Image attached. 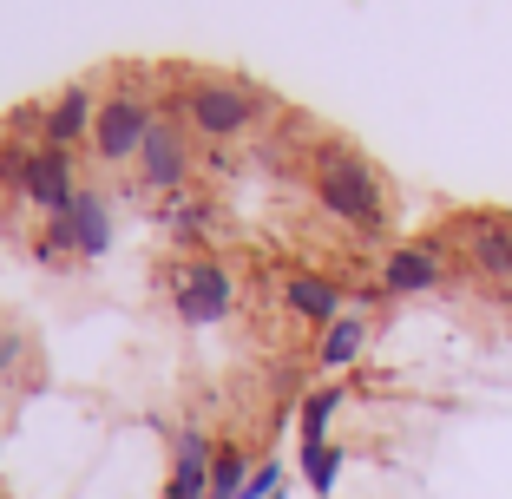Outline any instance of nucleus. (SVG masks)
Wrapping results in <instances>:
<instances>
[{"mask_svg":"<svg viewBox=\"0 0 512 499\" xmlns=\"http://www.w3.org/2000/svg\"><path fill=\"white\" fill-rule=\"evenodd\" d=\"M302 467H309V486H316V493H329L335 473H342V447H329V440H322V447H302Z\"/></svg>","mask_w":512,"mask_h":499,"instance_id":"dca6fc26","label":"nucleus"},{"mask_svg":"<svg viewBox=\"0 0 512 499\" xmlns=\"http://www.w3.org/2000/svg\"><path fill=\"white\" fill-rule=\"evenodd\" d=\"M368 348V316H335L322 329V368H348Z\"/></svg>","mask_w":512,"mask_h":499,"instance_id":"f8f14e48","label":"nucleus"},{"mask_svg":"<svg viewBox=\"0 0 512 499\" xmlns=\"http://www.w3.org/2000/svg\"><path fill=\"white\" fill-rule=\"evenodd\" d=\"M211 460H217V447L197 427H184L178 460H171V499H211Z\"/></svg>","mask_w":512,"mask_h":499,"instance_id":"1a4fd4ad","label":"nucleus"},{"mask_svg":"<svg viewBox=\"0 0 512 499\" xmlns=\"http://www.w3.org/2000/svg\"><path fill=\"white\" fill-rule=\"evenodd\" d=\"M138 171H145L151 191H178V184H184V171H191V145H184V132L171 119L151 125L145 152H138Z\"/></svg>","mask_w":512,"mask_h":499,"instance_id":"423d86ee","label":"nucleus"},{"mask_svg":"<svg viewBox=\"0 0 512 499\" xmlns=\"http://www.w3.org/2000/svg\"><path fill=\"white\" fill-rule=\"evenodd\" d=\"M440 283V257L427 250V243H407V250H394L388 263H381V289H394V296H421V289Z\"/></svg>","mask_w":512,"mask_h":499,"instance_id":"9d476101","label":"nucleus"},{"mask_svg":"<svg viewBox=\"0 0 512 499\" xmlns=\"http://www.w3.org/2000/svg\"><path fill=\"white\" fill-rule=\"evenodd\" d=\"M316 197L329 204V217H348V224H362V230H381V224H388V197H381L375 171H368L355 152H322Z\"/></svg>","mask_w":512,"mask_h":499,"instance_id":"f257e3e1","label":"nucleus"},{"mask_svg":"<svg viewBox=\"0 0 512 499\" xmlns=\"http://www.w3.org/2000/svg\"><path fill=\"white\" fill-rule=\"evenodd\" d=\"M151 125H158V112L138 99V92H119V99H106L99 106V125H92V145H99V158L106 165H125V158L145 152Z\"/></svg>","mask_w":512,"mask_h":499,"instance_id":"f03ea898","label":"nucleus"},{"mask_svg":"<svg viewBox=\"0 0 512 499\" xmlns=\"http://www.w3.org/2000/svg\"><path fill=\"white\" fill-rule=\"evenodd\" d=\"M20 362V335H0V368H14Z\"/></svg>","mask_w":512,"mask_h":499,"instance_id":"f3484780","label":"nucleus"},{"mask_svg":"<svg viewBox=\"0 0 512 499\" xmlns=\"http://www.w3.org/2000/svg\"><path fill=\"white\" fill-rule=\"evenodd\" d=\"M283 296H289V309H296L302 322H335V316H342V289H335L329 276H309V270H296V276H289V289H283Z\"/></svg>","mask_w":512,"mask_h":499,"instance_id":"9b49d317","label":"nucleus"},{"mask_svg":"<svg viewBox=\"0 0 512 499\" xmlns=\"http://www.w3.org/2000/svg\"><path fill=\"white\" fill-rule=\"evenodd\" d=\"M473 263L499 283H512V224H480L473 230Z\"/></svg>","mask_w":512,"mask_h":499,"instance_id":"ddd939ff","label":"nucleus"},{"mask_svg":"<svg viewBox=\"0 0 512 499\" xmlns=\"http://www.w3.org/2000/svg\"><path fill=\"white\" fill-rule=\"evenodd\" d=\"M250 473H256V467L237 454V447H217V460H211V499H243Z\"/></svg>","mask_w":512,"mask_h":499,"instance_id":"4468645a","label":"nucleus"},{"mask_svg":"<svg viewBox=\"0 0 512 499\" xmlns=\"http://www.w3.org/2000/svg\"><path fill=\"white\" fill-rule=\"evenodd\" d=\"M20 184H27V197L33 204H46V211H66L79 197V184H73V152H33V158H20Z\"/></svg>","mask_w":512,"mask_h":499,"instance_id":"0eeeda50","label":"nucleus"},{"mask_svg":"<svg viewBox=\"0 0 512 499\" xmlns=\"http://www.w3.org/2000/svg\"><path fill=\"white\" fill-rule=\"evenodd\" d=\"M106 243H112V211H106V197L79 191L73 204H66V211H53V237H46V257H53V250L106 257Z\"/></svg>","mask_w":512,"mask_h":499,"instance_id":"7ed1b4c3","label":"nucleus"},{"mask_svg":"<svg viewBox=\"0 0 512 499\" xmlns=\"http://www.w3.org/2000/svg\"><path fill=\"white\" fill-rule=\"evenodd\" d=\"M335 401H342V388H316L302 401V447H322V427H329Z\"/></svg>","mask_w":512,"mask_h":499,"instance_id":"2eb2a0df","label":"nucleus"},{"mask_svg":"<svg viewBox=\"0 0 512 499\" xmlns=\"http://www.w3.org/2000/svg\"><path fill=\"white\" fill-rule=\"evenodd\" d=\"M171 303H178V316L191 322V329L224 322V309H230V276H224V263H184V270H178V289H171Z\"/></svg>","mask_w":512,"mask_h":499,"instance_id":"39448f33","label":"nucleus"},{"mask_svg":"<svg viewBox=\"0 0 512 499\" xmlns=\"http://www.w3.org/2000/svg\"><path fill=\"white\" fill-rule=\"evenodd\" d=\"M46 145H53V152H73L79 138L92 132V125H99V106H92V92L86 86H66L60 99H53V106H46Z\"/></svg>","mask_w":512,"mask_h":499,"instance_id":"6e6552de","label":"nucleus"},{"mask_svg":"<svg viewBox=\"0 0 512 499\" xmlns=\"http://www.w3.org/2000/svg\"><path fill=\"white\" fill-rule=\"evenodd\" d=\"M184 119L204 138H237V132L256 125V99L243 86H197L191 99H184Z\"/></svg>","mask_w":512,"mask_h":499,"instance_id":"20e7f679","label":"nucleus"}]
</instances>
